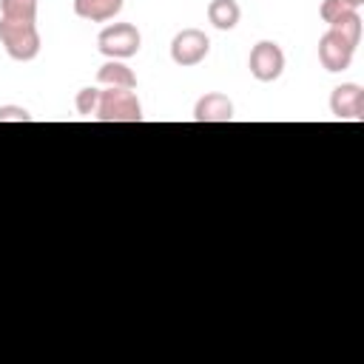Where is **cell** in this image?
Segmentation results:
<instances>
[{
  "label": "cell",
  "instance_id": "6da1fadb",
  "mask_svg": "<svg viewBox=\"0 0 364 364\" xmlns=\"http://www.w3.org/2000/svg\"><path fill=\"white\" fill-rule=\"evenodd\" d=\"M0 43L6 54L17 63H28L40 54V31L34 23H26V20L0 17Z\"/></svg>",
  "mask_w": 364,
  "mask_h": 364
},
{
  "label": "cell",
  "instance_id": "7a4b0ae2",
  "mask_svg": "<svg viewBox=\"0 0 364 364\" xmlns=\"http://www.w3.org/2000/svg\"><path fill=\"white\" fill-rule=\"evenodd\" d=\"M94 119L100 122H142V105L134 88H105L100 91V105Z\"/></svg>",
  "mask_w": 364,
  "mask_h": 364
},
{
  "label": "cell",
  "instance_id": "3957f363",
  "mask_svg": "<svg viewBox=\"0 0 364 364\" xmlns=\"http://www.w3.org/2000/svg\"><path fill=\"white\" fill-rule=\"evenodd\" d=\"M97 48L108 60H128L142 48V34L131 23H114L97 34Z\"/></svg>",
  "mask_w": 364,
  "mask_h": 364
},
{
  "label": "cell",
  "instance_id": "277c9868",
  "mask_svg": "<svg viewBox=\"0 0 364 364\" xmlns=\"http://www.w3.org/2000/svg\"><path fill=\"white\" fill-rule=\"evenodd\" d=\"M210 54V40L205 31L199 28H182L179 34H173L171 40V60L182 68H193L199 65L205 57Z\"/></svg>",
  "mask_w": 364,
  "mask_h": 364
},
{
  "label": "cell",
  "instance_id": "5b68a950",
  "mask_svg": "<svg viewBox=\"0 0 364 364\" xmlns=\"http://www.w3.org/2000/svg\"><path fill=\"white\" fill-rule=\"evenodd\" d=\"M247 68H250V74H253L259 82H273V80H279L282 71H284V51H282V46L273 43V40H259V43L250 48Z\"/></svg>",
  "mask_w": 364,
  "mask_h": 364
},
{
  "label": "cell",
  "instance_id": "8992f818",
  "mask_svg": "<svg viewBox=\"0 0 364 364\" xmlns=\"http://www.w3.org/2000/svg\"><path fill=\"white\" fill-rule=\"evenodd\" d=\"M353 54H355V46H353L350 40H344L336 28H327V31L321 34V40H318V60H321V65H324L327 71L336 74V71L350 68Z\"/></svg>",
  "mask_w": 364,
  "mask_h": 364
},
{
  "label": "cell",
  "instance_id": "52a82bcc",
  "mask_svg": "<svg viewBox=\"0 0 364 364\" xmlns=\"http://www.w3.org/2000/svg\"><path fill=\"white\" fill-rule=\"evenodd\" d=\"M330 111L336 119H364V88L358 82H341L330 94Z\"/></svg>",
  "mask_w": 364,
  "mask_h": 364
},
{
  "label": "cell",
  "instance_id": "ba28073f",
  "mask_svg": "<svg viewBox=\"0 0 364 364\" xmlns=\"http://www.w3.org/2000/svg\"><path fill=\"white\" fill-rule=\"evenodd\" d=\"M193 119L196 122H230L233 119V102L225 94L210 91V94H205V97L196 100Z\"/></svg>",
  "mask_w": 364,
  "mask_h": 364
},
{
  "label": "cell",
  "instance_id": "9c48e42d",
  "mask_svg": "<svg viewBox=\"0 0 364 364\" xmlns=\"http://www.w3.org/2000/svg\"><path fill=\"white\" fill-rule=\"evenodd\" d=\"M97 82L102 88H136V74L122 60H108L100 65Z\"/></svg>",
  "mask_w": 364,
  "mask_h": 364
},
{
  "label": "cell",
  "instance_id": "30bf717a",
  "mask_svg": "<svg viewBox=\"0 0 364 364\" xmlns=\"http://www.w3.org/2000/svg\"><path fill=\"white\" fill-rule=\"evenodd\" d=\"M122 11V0H74V14L91 23L114 20Z\"/></svg>",
  "mask_w": 364,
  "mask_h": 364
},
{
  "label": "cell",
  "instance_id": "8fae6325",
  "mask_svg": "<svg viewBox=\"0 0 364 364\" xmlns=\"http://www.w3.org/2000/svg\"><path fill=\"white\" fill-rule=\"evenodd\" d=\"M239 17H242V9H239L236 0H210L208 3V23L219 31L236 28Z\"/></svg>",
  "mask_w": 364,
  "mask_h": 364
},
{
  "label": "cell",
  "instance_id": "7c38bea8",
  "mask_svg": "<svg viewBox=\"0 0 364 364\" xmlns=\"http://www.w3.org/2000/svg\"><path fill=\"white\" fill-rule=\"evenodd\" d=\"M361 3H364V0H324L321 9H318V14H321V20H324L327 26H333V23H338L341 17L355 14V11L361 9Z\"/></svg>",
  "mask_w": 364,
  "mask_h": 364
},
{
  "label": "cell",
  "instance_id": "4fadbf2b",
  "mask_svg": "<svg viewBox=\"0 0 364 364\" xmlns=\"http://www.w3.org/2000/svg\"><path fill=\"white\" fill-rule=\"evenodd\" d=\"M0 17L6 20H37V0H0Z\"/></svg>",
  "mask_w": 364,
  "mask_h": 364
},
{
  "label": "cell",
  "instance_id": "5bb4252c",
  "mask_svg": "<svg viewBox=\"0 0 364 364\" xmlns=\"http://www.w3.org/2000/svg\"><path fill=\"white\" fill-rule=\"evenodd\" d=\"M74 105H77V114L94 117V114H97V105H100V88H91V85H88V88H80Z\"/></svg>",
  "mask_w": 364,
  "mask_h": 364
},
{
  "label": "cell",
  "instance_id": "9a60e30c",
  "mask_svg": "<svg viewBox=\"0 0 364 364\" xmlns=\"http://www.w3.org/2000/svg\"><path fill=\"white\" fill-rule=\"evenodd\" d=\"M0 122H31V114L23 105H0Z\"/></svg>",
  "mask_w": 364,
  "mask_h": 364
}]
</instances>
